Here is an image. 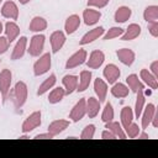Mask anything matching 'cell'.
Returning <instances> with one entry per match:
<instances>
[{"instance_id": "obj_12", "label": "cell", "mask_w": 158, "mask_h": 158, "mask_svg": "<svg viewBox=\"0 0 158 158\" xmlns=\"http://www.w3.org/2000/svg\"><path fill=\"white\" fill-rule=\"evenodd\" d=\"M105 62V54L100 49H95L89 54V58H86V65L89 69H98L100 68Z\"/></svg>"}, {"instance_id": "obj_25", "label": "cell", "mask_w": 158, "mask_h": 158, "mask_svg": "<svg viewBox=\"0 0 158 158\" xmlns=\"http://www.w3.org/2000/svg\"><path fill=\"white\" fill-rule=\"evenodd\" d=\"M131 16H132V10H131V7L122 5V6H120V7L116 9V11H115V14H114V20H115L117 23H123V22H126L127 20H130Z\"/></svg>"}, {"instance_id": "obj_32", "label": "cell", "mask_w": 158, "mask_h": 158, "mask_svg": "<svg viewBox=\"0 0 158 158\" xmlns=\"http://www.w3.org/2000/svg\"><path fill=\"white\" fill-rule=\"evenodd\" d=\"M120 118H121V126L123 128H126L131 122H133V118H135V114H133V109L130 107V106H123L121 109V112H120Z\"/></svg>"}, {"instance_id": "obj_1", "label": "cell", "mask_w": 158, "mask_h": 158, "mask_svg": "<svg viewBox=\"0 0 158 158\" xmlns=\"http://www.w3.org/2000/svg\"><path fill=\"white\" fill-rule=\"evenodd\" d=\"M27 95H28V90H27V84L22 80H19L14 89H12V101H14V106L15 109H21L27 100Z\"/></svg>"}, {"instance_id": "obj_17", "label": "cell", "mask_w": 158, "mask_h": 158, "mask_svg": "<svg viewBox=\"0 0 158 158\" xmlns=\"http://www.w3.org/2000/svg\"><path fill=\"white\" fill-rule=\"evenodd\" d=\"M4 32H5V37L7 38V41L12 43L20 36V26L15 21L10 20L4 25Z\"/></svg>"}, {"instance_id": "obj_44", "label": "cell", "mask_w": 158, "mask_h": 158, "mask_svg": "<svg viewBox=\"0 0 158 158\" xmlns=\"http://www.w3.org/2000/svg\"><path fill=\"white\" fill-rule=\"evenodd\" d=\"M101 138H102V139H115L116 137H115V135H114L111 131L104 130V131L101 132Z\"/></svg>"}, {"instance_id": "obj_16", "label": "cell", "mask_w": 158, "mask_h": 158, "mask_svg": "<svg viewBox=\"0 0 158 158\" xmlns=\"http://www.w3.org/2000/svg\"><path fill=\"white\" fill-rule=\"evenodd\" d=\"M69 125H70L69 120H64V118L54 120V121H52V122L48 125V132H49L53 137H56V136H58L59 133L64 132V131L69 127Z\"/></svg>"}, {"instance_id": "obj_26", "label": "cell", "mask_w": 158, "mask_h": 158, "mask_svg": "<svg viewBox=\"0 0 158 158\" xmlns=\"http://www.w3.org/2000/svg\"><path fill=\"white\" fill-rule=\"evenodd\" d=\"M141 35V26L138 23H130L128 27L123 31L121 41H132Z\"/></svg>"}, {"instance_id": "obj_20", "label": "cell", "mask_w": 158, "mask_h": 158, "mask_svg": "<svg viewBox=\"0 0 158 158\" xmlns=\"http://www.w3.org/2000/svg\"><path fill=\"white\" fill-rule=\"evenodd\" d=\"M63 88L65 90V95H70L74 91H77L78 88V77L74 74H67L62 79Z\"/></svg>"}, {"instance_id": "obj_37", "label": "cell", "mask_w": 158, "mask_h": 158, "mask_svg": "<svg viewBox=\"0 0 158 158\" xmlns=\"http://www.w3.org/2000/svg\"><path fill=\"white\" fill-rule=\"evenodd\" d=\"M115 117V111H114V107L111 105V102H106L105 104V107L102 109V112H101V121L104 123L109 122V121H112Z\"/></svg>"}, {"instance_id": "obj_50", "label": "cell", "mask_w": 158, "mask_h": 158, "mask_svg": "<svg viewBox=\"0 0 158 158\" xmlns=\"http://www.w3.org/2000/svg\"><path fill=\"white\" fill-rule=\"evenodd\" d=\"M2 1H4V0H0V5H1V2H2Z\"/></svg>"}, {"instance_id": "obj_24", "label": "cell", "mask_w": 158, "mask_h": 158, "mask_svg": "<svg viewBox=\"0 0 158 158\" xmlns=\"http://www.w3.org/2000/svg\"><path fill=\"white\" fill-rule=\"evenodd\" d=\"M91 78H93V74L90 70H81L79 77H78V88H77V91L81 93V91H85L90 83H91Z\"/></svg>"}, {"instance_id": "obj_43", "label": "cell", "mask_w": 158, "mask_h": 158, "mask_svg": "<svg viewBox=\"0 0 158 158\" xmlns=\"http://www.w3.org/2000/svg\"><path fill=\"white\" fill-rule=\"evenodd\" d=\"M156 78H158V60H153L152 63H151V67H149V69H148Z\"/></svg>"}, {"instance_id": "obj_41", "label": "cell", "mask_w": 158, "mask_h": 158, "mask_svg": "<svg viewBox=\"0 0 158 158\" xmlns=\"http://www.w3.org/2000/svg\"><path fill=\"white\" fill-rule=\"evenodd\" d=\"M9 47H10V42L7 41V38L5 36H0V56L6 53Z\"/></svg>"}, {"instance_id": "obj_51", "label": "cell", "mask_w": 158, "mask_h": 158, "mask_svg": "<svg viewBox=\"0 0 158 158\" xmlns=\"http://www.w3.org/2000/svg\"><path fill=\"white\" fill-rule=\"evenodd\" d=\"M0 99H1V95H0Z\"/></svg>"}, {"instance_id": "obj_35", "label": "cell", "mask_w": 158, "mask_h": 158, "mask_svg": "<svg viewBox=\"0 0 158 158\" xmlns=\"http://www.w3.org/2000/svg\"><path fill=\"white\" fill-rule=\"evenodd\" d=\"M143 20L146 22H156L158 21V6L157 5H149L143 11Z\"/></svg>"}, {"instance_id": "obj_5", "label": "cell", "mask_w": 158, "mask_h": 158, "mask_svg": "<svg viewBox=\"0 0 158 158\" xmlns=\"http://www.w3.org/2000/svg\"><path fill=\"white\" fill-rule=\"evenodd\" d=\"M11 83H12V73L10 69L5 68L0 72V95L1 99L5 101L9 93H10V88H11Z\"/></svg>"}, {"instance_id": "obj_30", "label": "cell", "mask_w": 158, "mask_h": 158, "mask_svg": "<svg viewBox=\"0 0 158 158\" xmlns=\"http://www.w3.org/2000/svg\"><path fill=\"white\" fill-rule=\"evenodd\" d=\"M105 128L109 130V131H111V132L115 135L116 138H120V139H125V138H127L123 127H122L121 123L117 122V121H114V120H112V121L106 122V123H105Z\"/></svg>"}, {"instance_id": "obj_9", "label": "cell", "mask_w": 158, "mask_h": 158, "mask_svg": "<svg viewBox=\"0 0 158 158\" xmlns=\"http://www.w3.org/2000/svg\"><path fill=\"white\" fill-rule=\"evenodd\" d=\"M65 33L60 30H57V31H53L51 33V37H49V42H51V49H52V53H58L64 43H65Z\"/></svg>"}, {"instance_id": "obj_34", "label": "cell", "mask_w": 158, "mask_h": 158, "mask_svg": "<svg viewBox=\"0 0 158 158\" xmlns=\"http://www.w3.org/2000/svg\"><path fill=\"white\" fill-rule=\"evenodd\" d=\"M144 90H139L136 93V102H135V107H133V114H135V117L139 118L142 111H143V107L146 105V96H144Z\"/></svg>"}, {"instance_id": "obj_10", "label": "cell", "mask_w": 158, "mask_h": 158, "mask_svg": "<svg viewBox=\"0 0 158 158\" xmlns=\"http://www.w3.org/2000/svg\"><path fill=\"white\" fill-rule=\"evenodd\" d=\"M102 75H104L105 81L107 84H114V83H116L120 79L121 70H120V68L116 64L110 63V64H106L105 65V68L102 70Z\"/></svg>"}, {"instance_id": "obj_27", "label": "cell", "mask_w": 158, "mask_h": 158, "mask_svg": "<svg viewBox=\"0 0 158 158\" xmlns=\"http://www.w3.org/2000/svg\"><path fill=\"white\" fill-rule=\"evenodd\" d=\"M126 85L133 93H137L139 90H144V84L141 81L139 77L137 74H135V73L127 75V78H126Z\"/></svg>"}, {"instance_id": "obj_2", "label": "cell", "mask_w": 158, "mask_h": 158, "mask_svg": "<svg viewBox=\"0 0 158 158\" xmlns=\"http://www.w3.org/2000/svg\"><path fill=\"white\" fill-rule=\"evenodd\" d=\"M52 67V57L51 53H43L38 57V59L33 63V74L36 77H41L49 72Z\"/></svg>"}, {"instance_id": "obj_7", "label": "cell", "mask_w": 158, "mask_h": 158, "mask_svg": "<svg viewBox=\"0 0 158 158\" xmlns=\"http://www.w3.org/2000/svg\"><path fill=\"white\" fill-rule=\"evenodd\" d=\"M0 12H1V16L7 19V20H11V21H16L19 19V6L15 1H11V0H7L2 4L1 9H0Z\"/></svg>"}, {"instance_id": "obj_22", "label": "cell", "mask_w": 158, "mask_h": 158, "mask_svg": "<svg viewBox=\"0 0 158 158\" xmlns=\"http://www.w3.org/2000/svg\"><path fill=\"white\" fill-rule=\"evenodd\" d=\"M139 79H141V81H142L144 85H147L148 88H151V89H153V90H156V89L158 88L157 78H156L148 69H146V68L141 69V72H139Z\"/></svg>"}, {"instance_id": "obj_4", "label": "cell", "mask_w": 158, "mask_h": 158, "mask_svg": "<svg viewBox=\"0 0 158 158\" xmlns=\"http://www.w3.org/2000/svg\"><path fill=\"white\" fill-rule=\"evenodd\" d=\"M44 42H46V37L42 33H36L31 37L30 40V44L27 47V52L30 53V56L32 57H40L43 52L44 48Z\"/></svg>"}, {"instance_id": "obj_48", "label": "cell", "mask_w": 158, "mask_h": 158, "mask_svg": "<svg viewBox=\"0 0 158 158\" xmlns=\"http://www.w3.org/2000/svg\"><path fill=\"white\" fill-rule=\"evenodd\" d=\"M31 0H19V2L21 4V5H26V4H28Z\"/></svg>"}, {"instance_id": "obj_33", "label": "cell", "mask_w": 158, "mask_h": 158, "mask_svg": "<svg viewBox=\"0 0 158 158\" xmlns=\"http://www.w3.org/2000/svg\"><path fill=\"white\" fill-rule=\"evenodd\" d=\"M65 96V90L62 86H57V88H52V90L48 94V102L54 105L58 104L63 100V98Z\"/></svg>"}, {"instance_id": "obj_36", "label": "cell", "mask_w": 158, "mask_h": 158, "mask_svg": "<svg viewBox=\"0 0 158 158\" xmlns=\"http://www.w3.org/2000/svg\"><path fill=\"white\" fill-rule=\"evenodd\" d=\"M123 31H125L123 28H121V27H118V26H114V27H110V28L102 35V37H104L105 41L114 40V38H118V37L122 36Z\"/></svg>"}, {"instance_id": "obj_14", "label": "cell", "mask_w": 158, "mask_h": 158, "mask_svg": "<svg viewBox=\"0 0 158 158\" xmlns=\"http://www.w3.org/2000/svg\"><path fill=\"white\" fill-rule=\"evenodd\" d=\"M27 51V37L26 36H21L16 44L14 46V49H12V53H11V59L12 60H17V59H21L25 53Z\"/></svg>"}, {"instance_id": "obj_6", "label": "cell", "mask_w": 158, "mask_h": 158, "mask_svg": "<svg viewBox=\"0 0 158 158\" xmlns=\"http://www.w3.org/2000/svg\"><path fill=\"white\" fill-rule=\"evenodd\" d=\"M85 115H86V99L81 98L72 107V110L69 112V118L73 122H79L80 120H83V117Z\"/></svg>"}, {"instance_id": "obj_47", "label": "cell", "mask_w": 158, "mask_h": 158, "mask_svg": "<svg viewBox=\"0 0 158 158\" xmlns=\"http://www.w3.org/2000/svg\"><path fill=\"white\" fill-rule=\"evenodd\" d=\"M137 137H138V138H142V139H144V138H149V136H148L146 132H139Z\"/></svg>"}, {"instance_id": "obj_11", "label": "cell", "mask_w": 158, "mask_h": 158, "mask_svg": "<svg viewBox=\"0 0 158 158\" xmlns=\"http://www.w3.org/2000/svg\"><path fill=\"white\" fill-rule=\"evenodd\" d=\"M105 33V28L102 26H98V27H94L91 30H89L79 41V44L80 46H85V44H89L96 40H99L100 37H102V35Z\"/></svg>"}, {"instance_id": "obj_15", "label": "cell", "mask_w": 158, "mask_h": 158, "mask_svg": "<svg viewBox=\"0 0 158 158\" xmlns=\"http://www.w3.org/2000/svg\"><path fill=\"white\" fill-rule=\"evenodd\" d=\"M116 57L123 65H132L136 59V53L130 48H120L116 51Z\"/></svg>"}, {"instance_id": "obj_38", "label": "cell", "mask_w": 158, "mask_h": 158, "mask_svg": "<svg viewBox=\"0 0 158 158\" xmlns=\"http://www.w3.org/2000/svg\"><path fill=\"white\" fill-rule=\"evenodd\" d=\"M95 132H96L95 125H93V123L86 125V126L83 128L81 133H80V138H81V139H91V138H94Z\"/></svg>"}, {"instance_id": "obj_39", "label": "cell", "mask_w": 158, "mask_h": 158, "mask_svg": "<svg viewBox=\"0 0 158 158\" xmlns=\"http://www.w3.org/2000/svg\"><path fill=\"white\" fill-rule=\"evenodd\" d=\"M125 130V133H126V136L127 137H130V138H136L137 136H138V133L141 132V127L136 123V122H131L126 128H123Z\"/></svg>"}, {"instance_id": "obj_28", "label": "cell", "mask_w": 158, "mask_h": 158, "mask_svg": "<svg viewBox=\"0 0 158 158\" xmlns=\"http://www.w3.org/2000/svg\"><path fill=\"white\" fill-rule=\"evenodd\" d=\"M110 93L114 98H117V99H122V98H126L130 94V89L126 84L123 83H120V81H116L112 84V88L110 89Z\"/></svg>"}, {"instance_id": "obj_21", "label": "cell", "mask_w": 158, "mask_h": 158, "mask_svg": "<svg viewBox=\"0 0 158 158\" xmlns=\"http://www.w3.org/2000/svg\"><path fill=\"white\" fill-rule=\"evenodd\" d=\"M80 22H81V19L77 14H73V15L68 16L65 22H64V33H67V35L74 33L79 28Z\"/></svg>"}, {"instance_id": "obj_40", "label": "cell", "mask_w": 158, "mask_h": 158, "mask_svg": "<svg viewBox=\"0 0 158 158\" xmlns=\"http://www.w3.org/2000/svg\"><path fill=\"white\" fill-rule=\"evenodd\" d=\"M109 2H110V0H88L86 1L88 7H93V9H102Z\"/></svg>"}, {"instance_id": "obj_29", "label": "cell", "mask_w": 158, "mask_h": 158, "mask_svg": "<svg viewBox=\"0 0 158 158\" xmlns=\"http://www.w3.org/2000/svg\"><path fill=\"white\" fill-rule=\"evenodd\" d=\"M100 111V101L98 100V98L90 96L86 99V115L90 118H94L99 115Z\"/></svg>"}, {"instance_id": "obj_18", "label": "cell", "mask_w": 158, "mask_h": 158, "mask_svg": "<svg viewBox=\"0 0 158 158\" xmlns=\"http://www.w3.org/2000/svg\"><path fill=\"white\" fill-rule=\"evenodd\" d=\"M100 19H101V12L99 10H95L93 7H86L83 11V20H84V23L88 26L96 25Z\"/></svg>"}, {"instance_id": "obj_3", "label": "cell", "mask_w": 158, "mask_h": 158, "mask_svg": "<svg viewBox=\"0 0 158 158\" xmlns=\"http://www.w3.org/2000/svg\"><path fill=\"white\" fill-rule=\"evenodd\" d=\"M42 123V112L41 111H33L32 114H30L25 121L22 122V126H21V131L22 133L27 135L30 132H32L35 128L40 127Z\"/></svg>"}, {"instance_id": "obj_19", "label": "cell", "mask_w": 158, "mask_h": 158, "mask_svg": "<svg viewBox=\"0 0 158 158\" xmlns=\"http://www.w3.org/2000/svg\"><path fill=\"white\" fill-rule=\"evenodd\" d=\"M107 89H109L107 83H106L104 79H101V78H96V79L94 80V91H95L96 98H98V100H99L100 102H102V101L106 100Z\"/></svg>"}, {"instance_id": "obj_49", "label": "cell", "mask_w": 158, "mask_h": 158, "mask_svg": "<svg viewBox=\"0 0 158 158\" xmlns=\"http://www.w3.org/2000/svg\"><path fill=\"white\" fill-rule=\"evenodd\" d=\"M2 31H4V25H2V22H1V20H0V36H1Z\"/></svg>"}, {"instance_id": "obj_31", "label": "cell", "mask_w": 158, "mask_h": 158, "mask_svg": "<svg viewBox=\"0 0 158 158\" xmlns=\"http://www.w3.org/2000/svg\"><path fill=\"white\" fill-rule=\"evenodd\" d=\"M56 83H57L56 74H51L48 78H46V79L40 84V86H38V89H37V95H38V96L44 95L46 93L49 91V89H52V88L56 85Z\"/></svg>"}, {"instance_id": "obj_23", "label": "cell", "mask_w": 158, "mask_h": 158, "mask_svg": "<svg viewBox=\"0 0 158 158\" xmlns=\"http://www.w3.org/2000/svg\"><path fill=\"white\" fill-rule=\"evenodd\" d=\"M47 26H48V23H47V20L44 17H42V16H35L30 21L28 30L31 32H35V33H41V32H43L47 28Z\"/></svg>"}, {"instance_id": "obj_45", "label": "cell", "mask_w": 158, "mask_h": 158, "mask_svg": "<svg viewBox=\"0 0 158 158\" xmlns=\"http://www.w3.org/2000/svg\"><path fill=\"white\" fill-rule=\"evenodd\" d=\"M47 138H53V136L47 131L46 133H38L33 137V139H47Z\"/></svg>"}, {"instance_id": "obj_46", "label": "cell", "mask_w": 158, "mask_h": 158, "mask_svg": "<svg viewBox=\"0 0 158 158\" xmlns=\"http://www.w3.org/2000/svg\"><path fill=\"white\" fill-rule=\"evenodd\" d=\"M151 125L154 127V128H157L158 127V111L156 112V115L153 116V118H152V122H151Z\"/></svg>"}, {"instance_id": "obj_8", "label": "cell", "mask_w": 158, "mask_h": 158, "mask_svg": "<svg viewBox=\"0 0 158 158\" xmlns=\"http://www.w3.org/2000/svg\"><path fill=\"white\" fill-rule=\"evenodd\" d=\"M86 58H88V52L83 48L78 49L75 53H73L65 62V69H73V68H77L81 64H84L86 62Z\"/></svg>"}, {"instance_id": "obj_42", "label": "cell", "mask_w": 158, "mask_h": 158, "mask_svg": "<svg viewBox=\"0 0 158 158\" xmlns=\"http://www.w3.org/2000/svg\"><path fill=\"white\" fill-rule=\"evenodd\" d=\"M148 32L151 33L152 37H154V38L158 37V21L148 23Z\"/></svg>"}, {"instance_id": "obj_13", "label": "cell", "mask_w": 158, "mask_h": 158, "mask_svg": "<svg viewBox=\"0 0 158 158\" xmlns=\"http://www.w3.org/2000/svg\"><path fill=\"white\" fill-rule=\"evenodd\" d=\"M156 112H157V109H156L154 104H147V105H144L143 111H142V114L139 116V118H141V127L143 130H146V128H148V126H151L152 118L156 115Z\"/></svg>"}]
</instances>
